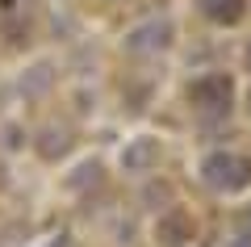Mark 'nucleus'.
Returning <instances> with one entry per match:
<instances>
[{
    "label": "nucleus",
    "instance_id": "3",
    "mask_svg": "<svg viewBox=\"0 0 251 247\" xmlns=\"http://www.w3.org/2000/svg\"><path fill=\"white\" fill-rule=\"evenodd\" d=\"M201 13L205 17H214V21H239V13H243V4L239 0H201Z\"/></svg>",
    "mask_w": 251,
    "mask_h": 247
},
{
    "label": "nucleus",
    "instance_id": "4",
    "mask_svg": "<svg viewBox=\"0 0 251 247\" xmlns=\"http://www.w3.org/2000/svg\"><path fill=\"white\" fill-rule=\"evenodd\" d=\"M159 235H163V243H168V247H180V243H184V235H188V218H184V214H172L168 222H159Z\"/></svg>",
    "mask_w": 251,
    "mask_h": 247
},
{
    "label": "nucleus",
    "instance_id": "2",
    "mask_svg": "<svg viewBox=\"0 0 251 247\" xmlns=\"http://www.w3.org/2000/svg\"><path fill=\"white\" fill-rule=\"evenodd\" d=\"M188 97L197 101L201 109H226V105H230V80H226V76H209V80H197Z\"/></svg>",
    "mask_w": 251,
    "mask_h": 247
},
{
    "label": "nucleus",
    "instance_id": "5",
    "mask_svg": "<svg viewBox=\"0 0 251 247\" xmlns=\"http://www.w3.org/2000/svg\"><path fill=\"white\" fill-rule=\"evenodd\" d=\"M151 159H159V147L151 138H143L134 151H126V168H138V164H151Z\"/></svg>",
    "mask_w": 251,
    "mask_h": 247
},
{
    "label": "nucleus",
    "instance_id": "1",
    "mask_svg": "<svg viewBox=\"0 0 251 247\" xmlns=\"http://www.w3.org/2000/svg\"><path fill=\"white\" fill-rule=\"evenodd\" d=\"M205 180L214 189H239V185L251 180V168L234 155H209L205 159Z\"/></svg>",
    "mask_w": 251,
    "mask_h": 247
}]
</instances>
